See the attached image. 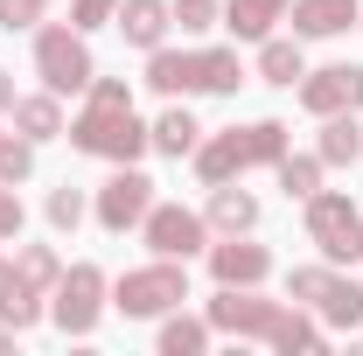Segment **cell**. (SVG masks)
<instances>
[{
	"instance_id": "1",
	"label": "cell",
	"mask_w": 363,
	"mask_h": 356,
	"mask_svg": "<svg viewBox=\"0 0 363 356\" xmlns=\"http://www.w3.org/2000/svg\"><path fill=\"white\" fill-rule=\"evenodd\" d=\"M63 140H70L77 154H91V161H105V168L154 154L147 119L133 112V84H126V77H91L84 105H77V119L63 126Z\"/></svg>"
},
{
	"instance_id": "2",
	"label": "cell",
	"mask_w": 363,
	"mask_h": 356,
	"mask_svg": "<svg viewBox=\"0 0 363 356\" xmlns=\"http://www.w3.org/2000/svg\"><path fill=\"white\" fill-rule=\"evenodd\" d=\"M286 147H294L286 119H245V126H224V133H203V147L189 161H196L203 189H217V182H245L252 168H272Z\"/></svg>"
},
{
	"instance_id": "3",
	"label": "cell",
	"mask_w": 363,
	"mask_h": 356,
	"mask_svg": "<svg viewBox=\"0 0 363 356\" xmlns=\"http://www.w3.org/2000/svg\"><path fill=\"white\" fill-rule=\"evenodd\" d=\"M301 230H308L315 259H328V266H363V210L350 203V189H315L301 203Z\"/></svg>"
},
{
	"instance_id": "4",
	"label": "cell",
	"mask_w": 363,
	"mask_h": 356,
	"mask_svg": "<svg viewBox=\"0 0 363 356\" xmlns=\"http://www.w3.org/2000/svg\"><path fill=\"white\" fill-rule=\"evenodd\" d=\"M286 301H301V308L321 314V328H363V279H350V266H328V259H315V266H294L286 272Z\"/></svg>"
},
{
	"instance_id": "5",
	"label": "cell",
	"mask_w": 363,
	"mask_h": 356,
	"mask_svg": "<svg viewBox=\"0 0 363 356\" xmlns=\"http://www.w3.org/2000/svg\"><path fill=\"white\" fill-rule=\"evenodd\" d=\"M182 301H189V259H147L112 279V314H126V321H161Z\"/></svg>"
},
{
	"instance_id": "6",
	"label": "cell",
	"mask_w": 363,
	"mask_h": 356,
	"mask_svg": "<svg viewBox=\"0 0 363 356\" xmlns=\"http://www.w3.org/2000/svg\"><path fill=\"white\" fill-rule=\"evenodd\" d=\"M35 77H43V91H56V98H84L91 77H98L91 35L70 28V21H43V28H35Z\"/></svg>"
},
{
	"instance_id": "7",
	"label": "cell",
	"mask_w": 363,
	"mask_h": 356,
	"mask_svg": "<svg viewBox=\"0 0 363 356\" xmlns=\"http://www.w3.org/2000/svg\"><path fill=\"white\" fill-rule=\"evenodd\" d=\"M105 308H112V279H105V266H91V259L63 266V279L49 287V321H56L63 335H77V343L98 335Z\"/></svg>"
},
{
	"instance_id": "8",
	"label": "cell",
	"mask_w": 363,
	"mask_h": 356,
	"mask_svg": "<svg viewBox=\"0 0 363 356\" xmlns=\"http://www.w3.org/2000/svg\"><path fill=\"white\" fill-rule=\"evenodd\" d=\"M161 196H154V175L140 168V161H119L112 175L91 189V223L105 230V238H126V230H140V217L154 210Z\"/></svg>"
},
{
	"instance_id": "9",
	"label": "cell",
	"mask_w": 363,
	"mask_h": 356,
	"mask_svg": "<svg viewBox=\"0 0 363 356\" xmlns=\"http://www.w3.org/2000/svg\"><path fill=\"white\" fill-rule=\"evenodd\" d=\"M286 308H294V301H266L259 287H217V294L203 301L210 328H217V335H238V343H272L279 321H286Z\"/></svg>"
},
{
	"instance_id": "10",
	"label": "cell",
	"mask_w": 363,
	"mask_h": 356,
	"mask_svg": "<svg viewBox=\"0 0 363 356\" xmlns=\"http://www.w3.org/2000/svg\"><path fill=\"white\" fill-rule=\"evenodd\" d=\"M140 245L154 259H196V252H210V217L189 203H154L140 217Z\"/></svg>"
},
{
	"instance_id": "11",
	"label": "cell",
	"mask_w": 363,
	"mask_h": 356,
	"mask_svg": "<svg viewBox=\"0 0 363 356\" xmlns=\"http://www.w3.org/2000/svg\"><path fill=\"white\" fill-rule=\"evenodd\" d=\"M294 98H301V112H308V119L363 112V63H321V70H308V77L294 84Z\"/></svg>"
},
{
	"instance_id": "12",
	"label": "cell",
	"mask_w": 363,
	"mask_h": 356,
	"mask_svg": "<svg viewBox=\"0 0 363 356\" xmlns=\"http://www.w3.org/2000/svg\"><path fill=\"white\" fill-rule=\"evenodd\" d=\"M210 279L217 287H266L272 279V252L266 245H252V230L245 238H210Z\"/></svg>"
},
{
	"instance_id": "13",
	"label": "cell",
	"mask_w": 363,
	"mask_h": 356,
	"mask_svg": "<svg viewBox=\"0 0 363 356\" xmlns=\"http://www.w3.org/2000/svg\"><path fill=\"white\" fill-rule=\"evenodd\" d=\"M363 21V0H294L286 7V28L301 35V43H335V35H350Z\"/></svg>"
},
{
	"instance_id": "14",
	"label": "cell",
	"mask_w": 363,
	"mask_h": 356,
	"mask_svg": "<svg viewBox=\"0 0 363 356\" xmlns=\"http://www.w3.org/2000/svg\"><path fill=\"white\" fill-rule=\"evenodd\" d=\"M112 28L126 35V49H161L175 43V14H168V0H119V14H112Z\"/></svg>"
},
{
	"instance_id": "15",
	"label": "cell",
	"mask_w": 363,
	"mask_h": 356,
	"mask_svg": "<svg viewBox=\"0 0 363 356\" xmlns=\"http://www.w3.org/2000/svg\"><path fill=\"white\" fill-rule=\"evenodd\" d=\"M203 217H210V238H245V230H259V196L252 189H238V182H217L210 189V203H203Z\"/></svg>"
},
{
	"instance_id": "16",
	"label": "cell",
	"mask_w": 363,
	"mask_h": 356,
	"mask_svg": "<svg viewBox=\"0 0 363 356\" xmlns=\"http://www.w3.org/2000/svg\"><path fill=\"white\" fill-rule=\"evenodd\" d=\"M147 91H161V98H196V49L189 43H161L147 49Z\"/></svg>"
},
{
	"instance_id": "17",
	"label": "cell",
	"mask_w": 363,
	"mask_h": 356,
	"mask_svg": "<svg viewBox=\"0 0 363 356\" xmlns=\"http://www.w3.org/2000/svg\"><path fill=\"white\" fill-rule=\"evenodd\" d=\"M7 126L21 140H35V147H49V140H63L70 119H63V98H56V91H21L14 112H7Z\"/></svg>"
},
{
	"instance_id": "18",
	"label": "cell",
	"mask_w": 363,
	"mask_h": 356,
	"mask_svg": "<svg viewBox=\"0 0 363 356\" xmlns=\"http://www.w3.org/2000/svg\"><path fill=\"white\" fill-rule=\"evenodd\" d=\"M252 49H259V84L294 91L301 77H308V49H301V35H266V43H252Z\"/></svg>"
},
{
	"instance_id": "19",
	"label": "cell",
	"mask_w": 363,
	"mask_h": 356,
	"mask_svg": "<svg viewBox=\"0 0 363 356\" xmlns=\"http://www.w3.org/2000/svg\"><path fill=\"white\" fill-rule=\"evenodd\" d=\"M147 140H154V154H168V161H189L196 147H203V126H196V112L168 98V112L161 119H147Z\"/></svg>"
},
{
	"instance_id": "20",
	"label": "cell",
	"mask_w": 363,
	"mask_h": 356,
	"mask_svg": "<svg viewBox=\"0 0 363 356\" xmlns=\"http://www.w3.org/2000/svg\"><path fill=\"white\" fill-rule=\"evenodd\" d=\"M238 84H245V56H238V43L196 49V91H203V98H238Z\"/></svg>"
},
{
	"instance_id": "21",
	"label": "cell",
	"mask_w": 363,
	"mask_h": 356,
	"mask_svg": "<svg viewBox=\"0 0 363 356\" xmlns=\"http://www.w3.org/2000/svg\"><path fill=\"white\" fill-rule=\"evenodd\" d=\"M286 7H294V0H224V28H230V43H266V35H279Z\"/></svg>"
},
{
	"instance_id": "22",
	"label": "cell",
	"mask_w": 363,
	"mask_h": 356,
	"mask_svg": "<svg viewBox=\"0 0 363 356\" xmlns=\"http://www.w3.org/2000/svg\"><path fill=\"white\" fill-rule=\"evenodd\" d=\"M210 343H217L210 314H182V308H168V314H161V328H154V350H161V356H203Z\"/></svg>"
},
{
	"instance_id": "23",
	"label": "cell",
	"mask_w": 363,
	"mask_h": 356,
	"mask_svg": "<svg viewBox=\"0 0 363 356\" xmlns=\"http://www.w3.org/2000/svg\"><path fill=\"white\" fill-rule=\"evenodd\" d=\"M315 154H321V168H357L363 161V119L357 112H328L315 133Z\"/></svg>"
},
{
	"instance_id": "24",
	"label": "cell",
	"mask_w": 363,
	"mask_h": 356,
	"mask_svg": "<svg viewBox=\"0 0 363 356\" xmlns=\"http://www.w3.org/2000/svg\"><path fill=\"white\" fill-rule=\"evenodd\" d=\"M321 175H328V168H321V154H294V147H286V154L272 161V182H279V196H286V203H308V196L321 189Z\"/></svg>"
},
{
	"instance_id": "25",
	"label": "cell",
	"mask_w": 363,
	"mask_h": 356,
	"mask_svg": "<svg viewBox=\"0 0 363 356\" xmlns=\"http://www.w3.org/2000/svg\"><path fill=\"white\" fill-rule=\"evenodd\" d=\"M321 343H328V328H321V314L294 301V308H286V321H279V335H272L266 350H279V356H308V350H321Z\"/></svg>"
},
{
	"instance_id": "26",
	"label": "cell",
	"mask_w": 363,
	"mask_h": 356,
	"mask_svg": "<svg viewBox=\"0 0 363 356\" xmlns=\"http://www.w3.org/2000/svg\"><path fill=\"white\" fill-rule=\"evenodd\" d=\"M84 217H91V196L77 189V182H56V189L43 196V223L56 230V238H77V223H84Z\"/></svg>"
},
{
	"instance_id": "27",
	"label": "cell",
	"mask_w": 363,
	"mask_h": 356,
	"mask_svg": "<svg viewBox=\"0 0 363 356\" xmlns=\"http://www.w3.org/2000/svg\"><path fill=\"white\" fill-rule=\"evenodd\" d=\"M168 14H175L182 43H203L210 28H224V0H168Z\"/></svg>"
},
{
	"instance_id": "28",
	"label": "cell",
	"mask_w": 363,
	"mask_h": 356,
	"mask_svg": "<svg viewBox=\"0 0 363 356\" xmlns=\"http://www.w3.org/2000/svg\"><path fill=\"white\" fill-rule=\"evenodd\" d=\"M14 272H21L35 294H49V287L63 279V259H56V245H14Z\"/></svg>"
},
{
	"instance_id": "29",
	"label": "cell",
	"mask_w": 363,
	"mask_h": 356,
	"mask_svg": "<svg viewBox=\"0 0 363 356\" xmlns=\"http://www.w3.org/2000/svg\"><path fill=\"white\" fill-rule=\"evenodd\" d=\"M28 175H35V140H21L14 126H0V182L21 189Z\"/></svg>"
},
{
	"instance_id": "30",
	"label": "cell",
	"mask_w": 363,
	"mask_h": 356,
	"mask_svg": "<svg viewBox=\"0 0 363 356\" xmlns=\"http://www.w3.org/2000/svg\"><path fill=\"white\" fill-rule=\"evenodd\" d=\"M49 7H56V0H0V28H7V35H21V28H43Z\"/></svg>"
},
{
	"instance_id": "31",
	"label": "cell",
	"mask_w": 363,
	"mask_h": 356,
	"mask_svg": "<svg viewBox=\"0 0 363 356\" xmlns=\"http://www.w3.org/2000/svg\"><path fill=\"white\" fill-rule=\"evenodd\" d=\"M112 14H119V0H70V28H112Z\"/></svg>"
},
{
	"instance_id": "32",
	"label": "cell",
	"mask_w": 363,
	"mask_h": 356,
	"mask_svg": "<svg viewBox=\"0 0 363 356\" xmlns=\"http://www.w3.org/2000/svg\"><path fill=\"white\" fill-rule=\"evenodd\" d=\"M21 223H28V210H21L14 182H0V245H7V238H21Z\"/></svg>"
},
{
	"instance_id": "33",
	"label": "cell",
	"mask_w": 363,
	"mask_h": 356,
	"mask_svg": "<svg viewBox=\"0 0 363 356\" xmlns=\"http://www.w3.org/2000/svg\"><path fill=\"white\" fill-rule=\"evenodd\" d=\"M14 98H21V91H14V70H0V119L14 112Z\"/></svg>"
},
{
	"instance_id": "34",
	"label": "cell",
	"mask_w": 363,
	"mask_h": 356,
	"mask_svg": "<svg viewBox=\"0 0 363 356\" xmlns=\"http://www.w3.org/2000/svg\"><path fill=\"white\" fill-rule=\"evenodd\" d=\"M14 343H21V328H7V321H0V356L14 350Z\"/></svg>"
},
{
	"instance_id": "35",
	"label": "cell",
	"mask_w": 363,
	"mask_h": 356,
	"mask_svg": "<svg viewBox=\"0 0 363 356\" xmlns=\"http://www.w3.org/2000/svg\"><path fill=\"white\" fill-rule=\"evenodd\" d=\"M357 28H363V21H357Z\"/></svg>"
}]
</instances>
